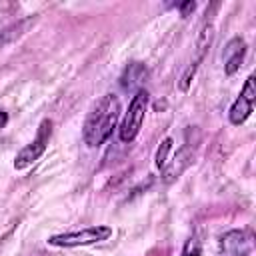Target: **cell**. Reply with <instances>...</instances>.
Instances as JSON below:
<instances>
[{"mask_svg": "<svg viewBox=\"0 0 256 256\" xmlns=\"http://www.w3.org/2000/svg\"><path fill=\"white\" fill-rule=\"evenodd\" d=\"M212 38H214V26H212L210 22H206V24L202 26L200 36H198V42H196V54H194L192 62L188 64V68L184 70V74H182V78H180V90H182V92H186V90L190 88V84H192V80H194V76H196V70H198L200 62L204 60L206 50H208L210 44H212Z\"/></svg>", "mask_w": 256, "mask_h": 256, "instance_id": "5b68a950", "label": "cell"}, {"mask_svg": "<svg viewBox=\"0 0 256 256\" xmlns=\"http://www.w3.org/2000/svg\"><path fill=\"white\" fill-rule=\"evenodd\" d=\"M50 136H52V122H50V120H42L36 138H34L28 146H24V148L18 152V156L14 158V168H16V170H24V168H28L30 164H34V162L44 154Z\"/></svg>", "mask_w": 256, "mask_h": 256, "instance_id": "277c9868", "label": "cell"}, {"mask_svg": "<svg viewBox=\"0 0 256 256\" xmlns=\"http://www.w3.org/2000/svg\"><path fill=\"white\" fill-rule=\"evenodd\" d=\"M200 254V240L198 238H190L182 250V256H198Z\"/></svg>", "mask_w": 256, "mask_h": 256, "instance_id": "8fae6325", "label": "cell"}, {"mask_svg": "<svg viewBox=\"0 0 256 256\" xmlns=\"http://www.w3.org/2000/svg\"><path fill=\"white\" fill-rule=\"evenodd\" d=\"M120 118V100L116 94H104L88 112L82 128V138L90 148L104 144Z\"/></svg>", "mask_w": 256, "mask_h": 256, "instance_id": "6da1fadb", "label": "cell"}, {"mask_svg": "<svg viewBox=\"0 0 256 256\" xmlns=\"http://www.w3.org/2000/svg\"><path fill=\"white\" fill-rule=\"evenodd\" d=\"M190 160H192V154H190V148L188 146H184L182 150H178L174 154L172 162L164 166V182H172L174 178H178L184 172V168L190 164Z\"/></svg>", "mask_w": 256, "mask_h": 256, "instance_id": "ba28073f", "label": "cell"}, {"mask_svg": "<svg viewBox=\"0 0 256 256\" xmlns=\"http://www.w3.org/2000/svg\"><path fill=\"white\" fill-rule=\"evenodd\" d=\"M194 8H196L194 2H184V4L180 6V12H182V16H186V14H188L190 10H194Z\"/></svg>", "mask_w": 256, "mask_h": 256, "instance_id": "7c38bea8", "label": "cell"}, {"mask_svg": "<svg viewBox=\"0 0 256 256\" xmlns=\"http://www.w3.org/2000/svg\"><path fill=\"white\" fill-rule=\"evenodd\" d=\"M244 54H246V42H244L242 38H232V40L226 44L224 52H222V58H224V72H226V74H234V72L240 68V64H242V60H244Z\"/></svg>", "mask_w": 256, "mask_h": 256, "instance_id": "52a82bcc", "label": "cell"}, {"mask_svg": "<svg viewBox=\"0 0 256 256\" xmlns=\"http://www.w3.org/2000/svg\"><path fill=\"white\" fill-rule=\"evenodd\" d=\"M112 236V228L110 226H86L80 230H70V232H62L56 236L48 238L50 246H60V248H74V246H88V244H96L102 242L106 238Z\"/></svg>", "mask_w": 256, "mask_h": 256, "instance_id": "7a4b0ae2", "label": "cell"}, {"mask_svg": "<svg viewBox=\"0 0 256 256\" xmlns=\"http://www.w3.org/2000/svg\"><path fill=\"white\" fill-rule=\"evenodd\" d=\"M6 122H8V114H6L4 110H0V128H4Z\"/></svg>", "mask_w": 256, "mask_h": 256, "instance_id": "4fadbf2b", "label": "cell"}, {"mask_svg": "<svg viewBox=\"0 0 256 256\" xmlns=\"http://www.w3.org/2000/svg\"><path fill=\"white\" fill-rule=\"evenodd\" d=\"M172 150V138H166L160 146H158V150H156V166L158 168H162L164 170V166L168 164V152Z\"/></svg>", "mask_w": 256, "mask_h": 256, "instance_id": "30bf717a", "label": "cell"}, {"mask_svg": "<svg viewBox=\"0 0 256 256\" xmlns=\"http://www.w3.org/2000/svg\"><path fill=\"white\" fill-rule=\"evenodd\" d=\"M146 68L142 66V64H138V62H134V64H130L126 70H124V74H122V78H120V84L124 86V88H134V86H138V84H142V80H146Z\"/></svg>", "mask_w": 256, "mask_h": 256, "instance_id": "9c48e42d", "label": "cell"}, {"mask_svg": "<svg viewBox=\"0 0 256 256\" xmlns=\"http://www.w3.org/2000/svg\"><path fill=\"white\" fill-rule=\"evenodd\" d=\"M254 100H256V80L254 76H248L246 82H244V88L240 92V96L234 100L228 116H230V122L232 124H242L250 112H252V106H254Z\"/></svg>", "mask_w": 256, "mask_h": 256, "instance_id": "8992f818", "label": "cell"}, {"mask_svg": "<svg viewBox=\"0 0 256 256\" xmlns=\"http://www.w3.org/2000/svg\"><path fill=\"white\" fill-rule=\"evenodd\" d=\"M146 108H148V92L146 90H138L130 104H128V110L120 122V128H118V136L122 142H132L140 128H142V122H144V114H146Z\"/></svg>", "mask_w": 256, "mask_h": 256, "instance_id": "3957f363", "label": "cell"}]
</instances>
